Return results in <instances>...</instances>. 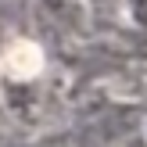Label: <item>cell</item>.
Here are the masks:
<instances>
[{
  "instance_id": "2",
  "label": "cell",
  "mask_w": 147,
  "mask_h": 147,
  "mask_svg": "<svg viewBox=\"0 0 147 147\" xmlns=\"http://www.w3.org/2000/svg\"><path fill=\"white\" fill-rule=\"evenodd\" d=\"M93 4H111V0H93Z\"/></svg>"
},
{
  "instance_id": "1",
  "label": "cell",
  "mask_w": 147,
  "mask_h": 147,
  "mask_svg": "<svg viewBox=\"0 0 147 147\" xmlns=\"http://www.w3.org/2000/svg\"><path fill=\"white\" fill-rule=\"evenodd\" d=\"M129 14H133V22L147 32V0H129Z\"/></svg>"
}]
</instances>
